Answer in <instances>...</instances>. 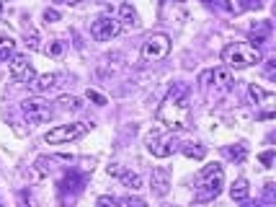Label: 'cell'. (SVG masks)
Here are the masks:
<instances>
[{
	"mask_svg": "<svg viewBox=\"0 0 276 207\" xmlns=\"http://www.w3.org/2000/svg\"><path fill=\"white\" fill-rule=\"evenodd\" d=\"M222 62L230 70L233 68L243 70V68L264 62V54H261L258 47H253V44H248V42H233V44H227V47L222 50Z\"/></svg>",
	"mask_w": 276,
	"mask_h": 207,
	"instance_id": "277c9868",
	"label": "cell"
},
{
	"mask_svg": "<svg viewBox=\"0 0 276 207\" xmlns=\"http://www.w3.org/2000/svg\"><path fill=\"white\" fill-rule=\"evenodd\" d=\"M158 122L165 124L168 132L191 127V88L186 83H173V88L158 106Z\"/></svg>",
	"mask_w": 276,
	"mask_h": 207,
	"instance_id": "6da1fadb",
	"label": "cell"
},
{
	"mask_svg": "<svg viewBox=\"0 0 276 207\" xmlns=\"http://www.w3.org/2000/svg\"><path fill=\"white\" fill-rule=\"evenodd\" d=\"M119 24L121 26H129V28H134L137 24H140V18H137V10L129 6V3H124L119 8Z\"/></svg>",
	"mask_w": 276,
	"mask_h": 207,
	"instance_id": "d6986e66",
	"label": "cell"
},
{
	"mask_svg": "<svg viewBox=\"0 0 276 207\" xmlns=\"http://www.w3.org/2000/svg\"><path fill=\"white\" fill-rule=\"evenodd\" d=\"M8 70H10V78L16 80V83H31L36 78V70L34 65L28 62V57L26 54H13L10 60H8Z\"/></svg>",
	"mask_w": 276,
	"mask_h": 207,
	"instance_id": "8fae6325",
	"label": "cell"
},
{
	"mask_svg": "<svg viewBox=\"0 0 276 207\" xmlns=\"http://www.w3.org/2000/svg\"><path fill=\"white\" fill-rule=\"evenodd\" d=\"M96 204L98 207H147L145 200H140V197H109V194L98 197Z\"/></svg>",
	"mask_w": 276,
	"mask_h": 207,
	"instance_id": "5bb4252c",
	"label": "cell"
},
{
	"mask_svg": "<svg viewBox=\"0 0 276 207\" xmlns=\"http://www.w3.org/2000/svg\"><path fill=\"white\" fill-rule=\"evenodd\" d=\"M150 189L155 192L158 197H165L168 194V189H171V171L158 166V168H152V176H150Z\"/></svg>",
	"mask_w": 276,
	"mask_h": 207,
	"instance_id": "4fadbf2b",
	"label": "cell"
},
{
	"mask_svg": "<svg viewBox=\"0 0 276 207\" xmlns=\"http://www.w3.org/2000/svg\"><path fill=\"white\" fill-rule=\"evenodd\" d=\"M109 174H119V179L124 182L127 186H132V189H140V186H142L140 174H132V171H116V168H111V166H109Z\"/></svg>",
	"mask_w": 276,
	"mask_h": 207,
	"instance_id": "7402d4cb",
	"label": "cell"
},
{
	"mask_svg": "<svg viewBox=\"0 0 276 207\" xmlns=\"http://www.w3.org/2000/svg\"><path fill=\"white\" fill-rule=\"evenodd\" d=\"M178 150L189 158H196V160H202L207 156V148L199 145V142H178Z\"/></svg>",
	"mask_w": 276,
	"mask_h": 207,
	"instance_id": "e0dca14e",
	"label": "cell"
},
{
	"mask_svg": "<svg viewBox=\"0 0 276 207\" xmlns=\"http://www.w3.org/2000/svg\"><path fill=\"white\" fill-rule=\"evenodd\" d=\"M21 114L28 120V124H44V122H49L54 116V109H52L49 101L34 96V98L21 101Z\"/></svg>",
	"mask_w": 276,
	"mask_h": 207,
	"instance_id": "8992f818",
	"label": "cell"
},
{
	"mask_svg": "<svg viewBox=\"0 0 276 207\" xmlns=\"http://www.w3.org/2000/svg\"><path fill=\"white\" fill-rule=\"evenodd\" d=\"M274 65L276 60H266V78H274Z\"/></svg>",
	"mask_w": 276,
	"mask_h": 207,
	"instance_id": "d6a6232c",
	"label": "cell"
},
{
	"mask_svg": "<svg viewBox=\"0 0 276 207\" xmlns=\"http://www.w3.org/2000/svg\"><path fill=\"white\" fill-rule=\"evenodd\" d=\"M230 160H235V164H243L245 158H248V148H245L243 142H235V145H225V150H222Z\"/></svg>",
	"mask_w": 276,
	"mask_h": 207,
	"instance_id": "ac0fdd59",
	"label": "cell"
},
{
	"mask_svg": "<svg viewBox=\"0 0 276 207\" xmlns=\"http://www.w3.org/2000/svg\"><path fill=\"white\" fill-rule=\"evenodd\" d=\"M165 3H168V0H165ZM173 3H178V0H173Z\"/></svg>",
	"mask_w": 276,
	"mask_h": 207,
	"instance_id": "d590c367",
	"label": "cell"
},
{
	"mask_svg": "<svg viewBox=\"0 0 276 207\" xmlns=\"http://www.w3.org/2000/svg\"><path fill=\"white\" fill-rule=\"evenodd\" d=\"M243 207H258V202H251V200H243Z\"/></svg>",
	"mask_w": 276,
	"mask_h": 207,
	"instance_id": "e575fe53",
	"label": "cell"
},
{
	"mask_svg": "<svg viewBox=\"0 0 276 207\" xmlns=\"http://www.w3.org/2000/svg\"><path fill=\"white\" fill-rule=\"evenodd\" d=\"M248 98L256 104V106H258V104H264V101H269L271 98V91H266V88H261V86H248Z\"/></svg>",
	"mask_w": 276,
	"mask_h": 207,
	"instance_id": "603a6c76",
	"label": "cell"
},
{
	"mask_svg": "<svg viewBox=\"0 0 276 207\" xmlns=\"http://www.w3.org/2000/svg\"><path fill=\"white\" fill-rule=\"evenodd\" d=\"M85 184H88V176L80 174V171H75V168H70V171L62 176V182H59V194H62L65 202H75Z\"/></svg>",
	"mask_w": 276,
	"mask_h": 207,
	"instance_id": "9c48e42d",
	"label": "cell"
},
{
	"mask_svg": "<svg viewBox=\"0 0 276 207\" xmlns=\"http://www.w3.org/2000/svg\"><path fill=\"white\" fill-rule=\"evenodd\" d=\"M145 142H147V150L155 158H168V156H173L178 150V142L173 138V132H165V135H160V132H150Z\"/></svg>",
	"mask_w": 276,
	"mask_h": 207,
	"instance_id": "ba28073f",
	"label": "cell"
},
{
	"mask_svg": "<svg viewBox=\"0 0 276 207\" xmlns=\"http://www.w3.org/2000/svg\"><path fill=\"white\" fill-rule=\"evenodd\" d=\"M264 200H266V202H274V182H269V184L264 186Z\"/></svg>",
	"mask_w": 276,
	"mask_h": 207,
	"instance_id": "4dcf8cb0",
	"label": "cell"
},
{
	"mask_svg": "<svg viewBox=\"0 0 276 207\" xmlns=\"http://www.w3.org/2000/svg\"><path fill=\"white\" fill-rule=\"evenodd\" d=\"M44 52L52 54V57H59V54L65 52V44H62V42H49L47 47H44Z\"/></svg>",
	"mask_w": 276,
	"mask_h": 207,
	"instance_id": "484cf974",
	"label": "cell"
},
{
	"mask_svg": "<svg viewBox=\"0 0 276 207\" xmlns=\"http://www.w3.org/2000/svg\"><path fill=\"white\" fill-rule=\"evenodd\" d=\"M168 52H171V36L168 34H150L142 44V60L145 62H158L163 60V57H168Z\"/></svg>",
	"mask_w": 276,
	"mask_h": 207,
	"instance_id": "52a82bcc",
	"label": "cell"
},
{
	"mask_svg": "<svg viewBox=\"0 0 276 207\" xmlns=\"http://www.w3.org/2000/svg\"><path fill=\"white\" fill-rule=\"evenodd\" d=\"M248 34H251V39H256L258 44L266 42V39L271 36V24H269V21H256V24L248 28Z\"/></svg>",
	"mask_w": 276,
	"mask_h": 207,
	"instance_id": "2e32d148",
	"label": "cell"
},
{
	"mask_svg": "<svg viewBox=\"0 0 276 207\" xmlns=\"http://www.w3.org/2000/svg\"><path fill=\"white\" fill-rule=\"evenodd\" d=\"M119 32H121V24L114 16H98L90 24V36L96 42H111L114 36H119Z\"/></svg>",
	"mask_w": 276,
	"mask_h": 207,
	"instance_id": "30bf717a",
	"label": "cell"
},
{
	"mask_svg": "<svg viewBox=\"0 0 276 207\" xmlns=\"http://www.w3.org/2000/svg\"><path fill=\"white\" fill-rule=\"evenodd\" d=\"M44 21H47V24H54V21H59V10H54V8H47V10H44Z\"/></svg>",
	"mask_w": 276,
	"mask_h": 207,
	"instance_id": "f546056e",
	"label": "cell"
},
{
	"mask_svg": "<svg viewBox=\"0 0 276 207\" xmlns=\"http://www.w3.org/2000/svg\"><path fill=\"white\" fill-rule=\"evenodd\" d=\"M59 104H62V109H70V112H80L83 109V101L78 96H59Z\"/></svg>",
	"mask_w": 276,
	"mask_h": 207,
	"instance_id": "cb8c5ba5",
	"label": "cell"
},
{
	"mask_svg": "<svg viewBox=\"0 0 276 207\" xmlns=\"http://www.w3.org/2000/svg\"><path fill=\"white\" fill-rule=\"evenodd\" d=\"M62 80H65L62 72H47V76H36L28 83V88H31L34 94H49V91H57V88L62 86Z\"/></svg>",
	"mask_w": 276,
	"mask_h": 207,
	"instance_id": "7c38bea8",
	"label": "cell"
},
{
	"mask_svg": "<svg viewBox=\"0 0 276 207\" xmlns=\"http://www.w3.org/2000/svg\"><path fill=\"white\" fill-rule=\"evenodd\" d=\"M199 83L207 91V98L209 101H220L225 98L230 91L235 88V76L230 68H217V70H204L199 76Z\"/></svg>",
	"mask_w": 276,
	"mask_h": 207,
	"instance_id": "3957f363",
	"label": "cell"
},
{
	"mask_svg": "<svg viewBox=\"0 0 276 207\" xmlns=\"http://www.w3.org/2000/svg\"><path fill=\"white\" fill-rule=\"evenodd\" d=\"M26 42H28V47H31V50H39V36H36L34 28H26Z\"/></svg>",
	"mask_w": 276,
	"mask_h": 207,
	"instance_id": "4316f807",
	"label": "cell"
},
{
	"mask_svg": "<svg viewBox=\"0 0 276 207\" xmlns=\"http://www.w3.org/2000/svg\"><path fill=\"white\" fill-rule=\"evenodd\" d=\"M204 3H207L209 8L222 10V13H233V3H230V0H204Z\"/></svg>",
	"mask_w": 276,
	"mask_h": 207,
	"instance_id": "d4e9b609",
	"label": "cell"
},
{
	"mask_svg": "<svg viewBox=\"0 0 276 207\" xmlns=\"http://www.w3.org/2000/svg\"><path fill=\"white\" fill-rule=\"evenodd\" d=\"M0 207H3V204H0Z\"/></svg>",
	"mask_w": 276,
	"mask_h": 207,
	"instance_id": "8d00e7d4",
	"label": "cell"
},
{
	"mask_svg": "<svg viewBox=\"0 0 276 207\" xmlns=\"http://www.w3.org/2000/svg\"><path fill=\"white\" fill-rule=\"evenodd\" d=\"M225 186V168L220 164H209L202 168L199 179L194 184V202L196 204H204L220 197V192Z\"/></svg>",
	"mask_w": 276,
	"mask_h": 207,
	"instance_id": "7a4b0ae2",
	"label": "cell"
},
{
	"mask_svg": "<svg viewBox=\"0 0 276 207\" xmlns=\"http://www.w3.org/2000/svg\"><path fill=\"white\" fill-rule=\"evenodd\" d=\"M248 194H251L248 182H245V179H235V184L230 186V197H233L235 202H243V200H248Z\"/></svg>",
	"mask_w": 276,
	"mask_h": 207,
	"instance_id": "ffe728a7",
	"label": "cell"
},
{
	"mask_svg": "<svg viewBox=\"0 0 276 207\" xmlns=\"http://www.w3.org/2000/svg\"><path fill=\"white\" fill-rule=\"evenodd\" d=\"M93 127V124H88V122H70V124H59L54 130H49L47 135H44V140H47L49 145H65V142H75V140H80L85 132Z\"/></svg>",
	"mask_w": 276,
	"mask_h": 207,
	"instance_id": "5b68a950",
	"label": "cell"
},
{
	"mask_svg": "<svg viewBox=\"0 0 276 207\" xmlns=\"http://www.w3.org/2000/svg\"><path fill=\"white\" fill-rule=\"evenodd\" d=\"M52 166H54V158H47V156H41V158H36V164H34V179H44L49 171H52Z\"/></svg>",
	"mask_w": 276,
	"mask_h": 207,
	"instance_id": "44dd1931",
	"label": "cell"
},
{
	"mask_svg": "<svg viewBox=\"0 0 276 207\" xmlns=\"http://www.w3.org/2000/svg\"><path fill=\"white\" fill-rule=\"evenodd\" d=\"M90 101H93V104H98V106H106V96H101L98 91H90V88H88V94H85Z\"/></svg>",
	"mask_w": 276,
	"mask_h": 207,
	"instance_id": "f1b7e54d",
	"label": "cell"
},
{
	"mask_svg": "<svg viewBox=\"0 0 276 207\" xmlns=\"http://www.w3.org/2000/svg\"><path fill=\"white\" fill-rule=\"evenodd\" d=\"M80 0H54V6H78Z\"/></svg>",
	"mask_w": 276,
	"mask_h": 207,
	"instance_id": "836d02e7",
	"label": "cell"
},
{
	"mask_svg": "<svg viewBox=\"0 0 276 207\" xmlns=\"http://www.w3.org/2000/svg\"><path fill=\"white\" fill-rule=\"evenodd\" d=\"M16 54V39L8 34H0V62H8Z\"/></svg>",
	"mask_w": 276,
	"mask_h": 207,
	"instance_id": "9a60e30c",
	"label": "cell"
},
{
	"mask_svg": "<svg viewBox=\"0 0 276 207\" xmlns=\"http://www.w3.org/2000/svg\"><path fill=\"white\" fill-rule=\"evenodd\" d=\"M261 164H264V166H271V164H274V153H271V150L261 153Z\"/></svg>",
	"mask_w": 276,
	"mask_h": 207,
	"instance_id": "1f68e13d",
	"label": "cell"
},
{
	"mask_svg": "<svg viewBox=\"0 0 276 207\" xmlns=\"http://www.w3.org/2000/svg\"><path fill=\"white\" fill-rule=\"evenodd\" d=\"M261 6H264V0H240V8L243 10H256Z\"/></svg>",
	"mask_w": 276,
	"mask_h": 207,
	"instance_id": "83f0119b",
	"label": "cell"
}]
</instances>
